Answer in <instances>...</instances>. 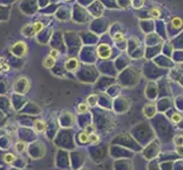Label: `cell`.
Wrapping results in <instances>:
<instances>
[{"mask_svg":"<svg viewBox=\"0 0 183 170\" xmlns=\"http://www.w3.org/2000/svg\"><path fill=\"white\" fill-rule=\"evenodd\" d=\"M88 110H89V104H87V103H81L77 107V112L79 113L87 112Z\"/></svg>","mask_w":183,"mask_h":170,"instance_id":"cell-12","label":"cell"},{"mask_svg":"<svg viewBox=\"0 0 183 170\" xmlns=\"http://www.w3.org/2000/svg\"><path fill=\"white\" fill-rule=\"evenodd\" d=\"M150 15L153 16V18H158V17L160 16V11H159V9H157V8H153V9L150 10Z\"/></svg>","mask_w":183,"mask_h":170,"instance_id":"cell-14","label":"cell"},{"mask_svg":"<svg viewBox=\"0 0 183 170\" xmlns=\"http://www.w3.org/2000/svg\"><path fill=\"white\" fill-rule=\"evenodd\" d=\"M3 64H5V62H3V59H2L1 57H0V70H1V68H2V66H3Z\"/></svg>","mask_w":183,"mask_h":170,"instance_id":"cell-22","label":"cell"},{"mask_svg":"<svg viewBox=\"0 0 183 170\" xmlns=\"http://www.w3.org/2000/svg\"><path fill=\"white\" fill-rule=\"evenodd\" d=\"M33 128H34V132L35 133H42L46 131V124L43 120H35L34 121V125H33Z\"/></svg>","mask_w":183,"mask_h":170,"instance_id":"cell-6","label":"cell"},{"mask_svg":"<svg viewBox=\"0 0 183 170\" xmlns=\"http://www.w3.org/2000/svg\"><path fill=\"white\" fill-rule=\"evenodd\" d=\"M26 147H28V145H26V143L23 141H18L16 143V145H15V150L17 151V152H20V153H22V152H24L25 150H26Z\"/></svg>","mask_w":183,"mask_h":170,"instance_id":"cell-9","label":"cell"},{"mask_svg":"<svg viewBox=\"0 0 183 170\" xmlns=\"http://www.w3.org/2000/svg\"><path fill=\"white\" fill-rule=\"evenodd\" d=\"M30 81L26 77H20L14 83V91L20 94H25L30 90Z\"/></svg>","mask_w":183,"mask_h":170,"instance_id":"cell-3","label":"cell"},{"mask_svg":"<svg viewBox=\"0 0 183 170\" xmlns=\"http://www.w3.org/2000/svg\"><path fill=\"white\" fill-rule=\"evenodd\" d=\"M79 141L81 143H88L90 142V134H88L85 131L79 134Z\"/></svg>","mask_w":183,"mask_h":170,"instance_id":"cell-10","label":"cell"},{"mask_svg":"<svg viewBox=\"0 0 183 170\" xmlns=\"http://www.w3.org/2000/svg\"><path fill=\"white\" fill-rule=\"evenodd\" d=\"M113 40H114V41H121V40H123V34L122 33H116V34L113 36Z\"/></svg>","mask_w":183,"mask_h":170,"instance_id":"cell-18","label":"cell"},{"mask_svg":"<svg viewBox=\"0 0 183 170\" xmlns=\"http://www.w3.org/2000/svg\"><path fill=\"white\" fill-rule=\"evenodd\" d=\"M175 150H176V152H178L180 155H183V145H178Z\"/></svg>","mask_w":183,"mask_h":170,"instance_id":"cell-20","label":"cell"},{"mask_svg":"<svg viewBox=\"0 0 183 170\" xmlns=\"http://www.w3.org/2000/svg\"><path fill=\"white\" fill-rule=\"evenodd\" d=\"M112 55V50L108 44H100L98 47V56L102 59H107Z\"/></svg>","mask_w":183,"mask_h":170,"instance_id":"cell-4","label":"cell"},{"mask_svg":"<svg viewBox=\"0 0 183 170\" xmlns=\"http://www.w3.org/2000/svg\"><path fill=\"white\" fill-rule=\"evenodd\" d=\"M0 74H1V70H0Z\"/></svg>","mask_w":183,"mask_h":170,"instance_id":"cell-23","label":"cell"},{"mask_svg":"<svg viewBox=\"0 0 183 170\" xmlns=\"http://www.w3.org/2000/svg\"><path fill=\"white\" fill-rule=\"evenodd\" d=\"M43 28V24L41 22H35L34 24H26L24 25L21 32L24 36H28V37H32L34 36L36 33H39L41 29Z\"/></svg>","mask_w":183,"mask_h":170,"instance_id":"cell-1","label":"cell"},{"mask_svg":"<svg viewBox=\"0 0 183 170\" xmlns=\"http://www.w3.org/2000/svg\"><path fill=\"white\" fill-rule=\"evenodd\" d=\"M172 25L176 28L181 27V26L183 25L182 19H181L180 17H173V18H172Z\"/></svg>","mask_w":183,"mask_h":170,"instance_id":"cell-11","label":"cell"},{"mask_svg":"<svg viewBox=\"0 0 183 170\" xmlns=\"http://www.w3.org/2000/svg\"><path fill=\"white\" fill-rule=\"evenodd\" d=\"M65 68L68 72H75L79 68V60L76 58H69L65 62Z\"/></svg>","mask_w":183,"mask_h":170,"instance_id":"cell-5","label":"cell"},{"mask_svg":"<svg viewBox=\"0 0 183 170\" xmlns=\"http://www.w3.org/2000/svg\"><path fill=\"white\" fill-rule=\"evenodd\" d=\"M174 143L178 145H183V135H178L174 137Z\"/></svg>","mask_w":183,"mask_h":170,"instance_id":"cell-15","label":"cell"},{"mask_svg":"<svg viewBox=\"0 0 183 170\" xmlns=\"http://www.w3.org/2000/svg\"><path fill=\"white\" fill-rule=\"evenodd\" d=\"M90 142H91V143H94V144L98 143V142H99V136H97L96 134H91V135H90Z\"/></svg>","mask_w":183,"mask_h":170,"instance_id":"cell-17","label":"cell"},{"mask_svg":"<svg viewBox=\"0 0 183 170\" xmlns=\"http://www.w3.org/2000/svg\"><path fill=\"white\" fill-rule=\"evenodd\" d=\"M1 70H2V72H8V70H9V66H8V64H3V66H2V68H1Z\"/></svg>","mask_w":183,"mask_h":170,"instance_id":"cell-21","label":"cell"},{"mask_svg":"<svg viewBox=\"0 0 183 170\" xmlns=\"http://www.w3.org/2000/svg\"><path fill=\"white\" fill-rule=\"evenodd\" d=\"M2 159H3V161L6 163H13L16 160V155L13 154V153H6V154H3Z\"/></svg>","mask_w":183,"mask_h":170,"instance_id":"cell-8","label":"cell"},{"mask_svg":"<svg viewBox=\"0 0 183 170\" xmlns=\"http://www.w3.org/2000/svg\"><path fill=\"white\" fill-rule=\"evenodd\" d=\"M49 56L56 60V59L59 57V51H58V50H51V51L49 52Z\"/></svg>","mask_w":183,"mask_h":170,"instance_id":"cell-16","label":"cell"},{"mask_svg":"<svg viewBox=\"0 0 183 170\" xmlns=\"http://www.w3.org/2000/svg\"><path fill=\"white\" fill-rule=\"evenodd\" d=\"M10 52L14 55V56L18 57V58H22V57H25L28 54V46L25 42L23 41H18L16 43H14L10 48H9Z\"/></svg>","mask_w":183,"mask_h":170,"instance_id":"cell-2","label":"cell"},{"mask_svg":"<svg viewBox=\"0 0 183 170\" xmlns=\"http://www.w3.org/2000/svg\"><path fill=\"white\" fill-rule=\"evenodd\" d=\"M181 120H182V117H181V114H179V113H174V114L172 116V121H173V122L178 124V122H180Z\"/></svg>","mask_w":183,"mask_h":170,"instance_id":"cell-13","label":"cell"},{"mask_svg":"<svg viewBox=\"0 0 183 170\" xmlns=\"http://www.w3.org/2000/svg\"><path fill=\"white\" fill-rule=\"evenodd\" d=\"M85 132H87L88 134H90V135H91L92 133L94 132V127H93V126H91V125L87 126V127H85Z\"/></svg>","mask_w":183,"mask_h":170,"instance_id":"cell-19","label":"cell"},{"mask_svg":"<svg viewBox=\"0 0 183 170\" xmlns=\"http://www.w3.org/2000/svg\"><path fill=\"white\" fill-rule=\"evenodd\" d=\"M43 66L46 67V68H52L54 66H55V59L54 58H51L50 56L46 57L44 59H43Z\"/></svg>","mask_w":183,"mask_h":170,"instance_id":"cell-7","label":"cell"}]
</instances>
